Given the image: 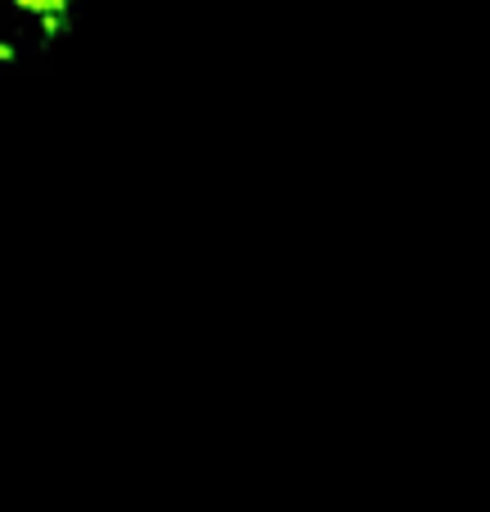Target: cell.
Listing matches in <instances>:
<instances>
[{"label": "cell", "instance_id": "6da1fadb", "mask_svg": "<svg viewBox=\"0 0 490 512\" xmlns=\"http://www.w3.org/2000/svg\"><path fill=\"white\" fill-rule=\"evenodd\" d=\"M81 9L86 0H0V27L23 54H50L63 36H72Z\"/></svg>", "mask_w": 490, "mask_h": 512}]
</instances>
